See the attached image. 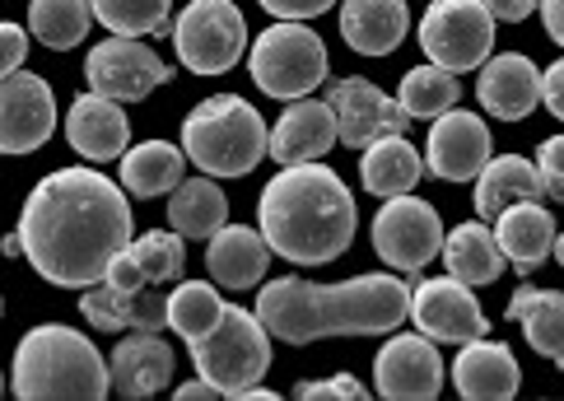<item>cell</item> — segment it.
I'll use <instances>...</instances> for the list:
<instances>
[{
	"label": "cell",
	"mask_w": 564,
	"mask_h": 401,
	"mask_svg": "<svg viewBox=\"0 0 564 401\" xmlns=\"http://www.w3.org/2000/svg\"><path fill=\"white\" fill-rule=\"evenodd\" d=\"M453 388L462 397H486V401L518 397V388H522L518 355L503 346V340H490V336L467 340L453 359Z\"/></svg>",
	"instance_id": "obj_22"
},
{
	"label": "cell",
	"mask_w": 564,
	"mask_h": 401,
	"mask_svg": "<svg viewBox=\"0 0 564 401\" xmlns=\"http://www.w3.org/2000/svg\"><path fill=\"white\" fill-rule=\"evenodd\" d=\"M411 10L406 0H340V37L359 56H388L406 43Z\"/></svg>",
	"instance_id": "obj_24"
},
{
	"label": "cell",
	"mask_w": 564,
	"mask_h": 401,
	"mask_svg": "<svg viewBox=\"0 0 564 401\" xmlns=\"http://www.w3.org/2000/svg\"><path fill=\"white\" fill-rule=\"evenodd\" d=\"M411 323L438 346H467L476 336H490L480 299L471 294V285H462L453 275L411 285Z\"/></svg>",
	"instance_id": "obj_12"
},
{
	"label": "cell",
	"mask_w": 564,
	"mask_h": 401,
	"mask_svg": "<svg viewBox=\"0 0 564 401\" xmlns=\"http://www.w3.org/2000/svg\"><path fill=\"white\" fill-rule=\"evenodd\" d=\"M267 122L261 112L238 94H215L196 104L183 122L187 159L210 177H248L267 159Z\"/></svg>",
	"instance_id": "obj_5"
},
{
	"label": "cell",
	"mask_w": 564,
	"mask_h": 401,
	"mask_svg": "<svg viewBox=\"0 0 564 401\" xmlns=\"http://www.w3.org/2000/svg\"><path fill=\"white\" fill-rule=\"evenodd\" d=\"M173 66L159 52H150L140 37H122L112 33L108 43H98L85 56V79L94 94L117 98V104H140L145 94H154L159 85H169Z\"/></svg>",
	"instance_id": "obj_11"
},
{
	"label": "cell",
	"mask_w": 564,
	"mask_h": 401,
	"mask_svg": "<svg viewBox=\"0 0 564 401\" xmlns=\"http://www.w3.org/2000/svg\"><path fill=\"white\" fill-rule=\"evenodd\" d=\"M0 392H6V373H0Z\"/></svg>",
	"instance_id": "obj_47"
},
{
	"label": "cell",
	"mask_w": 564,
	"mask_h": 401,
	"mask_svg": "<svg viewBox=\"0 0 564 401\" xmlns=\"http://www.w3.org/2000/svg\"><path fill=\"white\" fill-rule=\"evenodd\" d=\"M509 317L522 327L536 355H546L555 369H564V294L560 290L518 285L509 299Z\"/></svg>",
	"instance_id": "obj_27"
},
{
	"label": "cell",
	"mask_w": 564,
	"mask_h": 401,
	"mask_svg": "<svg viewBox=\"0 0 564 401\" xmlns=\"http://www.w3.org/2000/svg\"><path fill=\"white\" fill-rule=\"evenodd\" d=\"M536 173H541V187H546V196L564 201V136L541 140V150H536Z\"/></svg>",
	"instance_id": "obj_37"
},
{
	"label": "cell",
	"mask_w": 564,
	"mask_h": 401,
	"mask_svg": "<svg viewBox=\"0 0 564 401\" xmlns=\"http://www.w3.org/2000/svg\"><path fill=\"white\" fill-rule=\"evenodd\" d=\"M373 252L397 275H420L443 252V219L420 196H388L373 215Z\"/></svg>",
	"instance_id": "obj_10"
},
{
	"label": "cell",
	"mask_w": 564,
	"mask_h": 401,
	"mask_svg": "<svg viewBox=\"0 0 564 401\" xmlns=\"http://www.w3.org/2000/svg\"><path fill=\"white\" fill-rule=\"evenodd\" d=\"M206 271L219 290H252L267 280L271 267V243L261 238V229L248 225H225L219 234L206 238Z\"/></svg>",
	"instance_id": "obj_23"
},
{
	"label": "cell",
	"mask_w": 564,
	"mask_h": 401,
	"mask_svg": "<svg viewBox=\"0 0 564 401\" xmlns=\"http://www.w3.org/2000/svg\"><path fill=\"white\" fill-rule=\"evenodd\" d=\"M127 252L135 257L140 275L150 280V285H169V280H183L187 271V248H183V234L177 229H150L127 243Z\"/></svg>",
	"instance_id": "obj_36"
},
{
	"label": "cell",
	"mask_w": 564,
	"mask_h": 401,
	"mask_svg": "<svg viewBox=\"0 0 564 401\" xmlns=\"http://www.w3.org/2000/svg\"><path fill=\"white\" fill-rule=\"evenodd\" d=\"M332 145H340L332 104H322V98H294V104L280 112V122L271 127L267 154L280 169H290V164H317Z\"/></svg>",
	"instance_id": "obj_18"
},
{
	"label": "cell",
	"mask_w": 564,
	"mask_h": 401,
	"mask_svg": "<svg viewBox=\"0 0 564 401\" xmlns=\"http://www.w3.org/2000/svg\"><path fill=\"white\" fill-rule=\"evenodd\" d=\"M462 98V85H457V71L448 66H415L406 71V79H401V94L397 104L406 108L411 122H434V117H443L448 108H457Z\"/></svg>",
	"instance_id": "obj_32"
},
{
	"label": "cell",
	"mask_w": 564,
	"mask_h": 401,
	"mask_svg": "<svg viewBox=\"0 0 564 401\" xmlns=\"http://www.w3.org/2000/svg\"><path fill=\"white\" fill-rule=\"evenodd\" d=\"M490 164V127L486 117L448 108L430 122L425 140V169L443 183H471V177Z\"/></svg>",
	"instance_id": "obj_16"
},
{
	"label": "cell",
	"mask_w": 564,
	"mask_h": 401,
	"mask_svg": "<svg viewBox=\"0 0 564 401\" xmlns=\"http://www.w3.org/2000/svg\"><path fill=\"white\" fill-rule=\"evenodd\" d=\"M536 10H541V24H546L551 43L564 47V0H536Z\"/></svg>",
	"instance_id": "obj_44"
},
{
	"label": "cell",
	"mask_w": 564,
	"mask_h": 401,
	"mask_svg": "<svg viewBox=\"0 0 564 401\" xmlns=\"http://www.w3.org/2000/svg\"><path fill=\"white\" fill-rule=\"evenodd\" d=\"M177 62L192 75H225L248 52V24L234 0H192L173 24Z\"/></svg>",
	"instance_id": "obj_8"
},
{
	"label": "cell",
	"mask_w": 564,
	"mask_h": 401,
	"mask_svg": "<svg viewBox=\"0 0 564 401\" xmlns=\"http://www.w3.org/2000/svg\"><path fill=\"white\" fill-rule=\"evenodd\" d=\"M29 267L56 290H89L131 243L127 192L98 169H56L37 183L19 215Z\"/></svg>",
	"instance_id": "obj_1"
},
{
	"label": "cell",
	"mask_w": 564,
	"mask_h": 401,
	"mask_svg": "<svg viewBox=\"0 0 564 401\" xmlns=\"http://www.w3.org/2000/svg\"><path fill=\"white\" fill-rule=\"evenodd\" d=\"M89 24H94L89 0H33L29 6V33L52 52L79 47Z\"/></svg>",
	"instance_id": "obj_33"
},
{
	"label": "cell",
	"mask_w": 564,
	"mask_h": 401,
	"mask_svg": "<svg viewBox=\"0 0 564 401\" xmlns=\"http://www.w3.org/2000/svg\"><path fill=\"white\" fill-rule=\"evenodd\" d=\"M0 313H6V299H0Z\"/></svg>",
	"instance_id": "obj_48"
},
{
	"label": "cell",
	"mask_w": 564,
	"mask_h": 401,
	"mask_svg": "<svg viewBox=\"0 0 564 401\" xmlns=\"http://www.w3.org/2000/svg\"><path fill=\"white\" fill-rule=\"evenodd\" d=\"M546 187H541V173H536V159H522V154H490V164L476 173V215L480 219H495L499 210L518 206V201H541Z\"/></svg>",
	"instance_id": "obj_26"
},
{
	"label": "cell",
	"mask_w": 564,
	"mask_h": 401,
	"mask_svg": "<svg viewBox=\"0 0 564 401\" xmlns=\"http://www.w3.org/2000/svg\"><path fill=\"white\" fill-rule=\"evenodd\" d=\"M29 62V33L24 24H0V79L14 75V71H24Z\"/></svg>",
	"instance_id": "obj_38"
},
{
	"label": "cell",
	"mask_w": 564,
	"mask_h": 401,
	"mask_svg": "<svg viewBox=\"0 0 564 401\" xmlns=\"http://www.w3.org/2000/svg\"><path fill=\"white\" fill-rule=\"evenodd\" d=\"M541 104H546L560 117V122H564V56H560V62L546 75H541Z\"/></svg>",
	"instance_id": "obj_42"
},
{
	"label": "cell",
	"mask_w": 564,
	"mask_h": 401,
	"mask_svg": "<svg viewBox=\"0 0 564 401\" xmlns=\"http://www.w3.org/2000/svg\"><path fill=\"white\" fill-rule=\"evenodd\" d=\"M169 225L183 238H210L229 225V196L215 177H183L169 192Z\"/></svg>",
	"instance_id": "obj_31"
},
{
	"label": "cell",
	"mask_w": 564,
	"mask_h": 401,
	"mask_svg": "<svg viewBox=\"0 0 564 401\" xmlns=\"http://www.w3.org/2000/svg\"><path fill=\"white\" fill-rule=\"evenodd\" d=\"M14 397H108L112 373L98 346L62 323H43L19 336L14 346Z\"/></svg>",
	"instance_id": "obj_4"
},
{
	"label": "cell",
	"mask_w": 564,
	"mask_h": 401,
	"mask_svg": "<svg viewBox=\"0 0 564 401\" xmlns=\"http://www.w3.org/2000/svg\"><path fill=\"white\" fill-rule=\"evenodd\" d=\"M443 262H448V275L462 280V285H495L503 271V248L495 229L486 225H457L453 234H443Z\"/></svg>",
	"instance_id": "obj_30"
},
{
	"label": "cell",
	"mask_w": 564,
	"mask_h": 401,
	"mask_svg": "<svg viewBox=\"0 0 564 401\" xmlns=\"http://www.w3.org/2000/svg\"><path fill=\"white\" fill-rule=\"evenodd\" d=\"M327 104L336 112L340 145H350V150H365V145H373V140H382V136H406V127H411L406 108H401L397 98H388L365 75L336 79L332 94H327Z\"/></svg>",
	"instance_id": "obj_14"
},
{
	"label": "cell",
	"mask_w": 564,
	"mask_h": 401,
	"mask_svg": "<svg viewBox=\"0 0 564 401\" xmlns=\"http://www.w3.org/2000/svg\"><path fill=\"white\" fill-rule=\"evenodd\" d=\"M104 280H112V285H122V290H140V285H150V280L145 275H140V267H135V257L122 248V252H117L112 257V262H108V275Z\"/></svg>",
	"instance_id": "obj_41"
},
{
	"label": "cell",
	"mask_w": 564,
	"mask_h": 401,
	"mask_svg": "<svg viewBox=\"0 0 564 401\" xmlns=\"http://www.w3.org/2000/svg\"><path fill=\"white\" fill-rule=\"evenodd\" d=\"M56 131L52 85L33 71H14L0 79V154H33Z\"/></svg>",
	"instance_id": "obj_13"
},
{
	"label": "cell",
	"mask_w": 564,
	"mask_h": 401,
	"mask_svg": "<svg viewBox=\"0 0 564 401\" xmlns=\"http://www.w3.org/2000/svg\"><path fill=\"white\" fill-rule=\"evenodd\" d=\"M495 14L480 0H434L420 19V47L434 66L480 71L495 56Z\"/></svg>",
	"instance_id": "obj_9"
},
{
	"label": "cell",
	"mask_w": 564,
	"mask_h": 401,
	"mask_svg": "<svg viewBox=\"0 0 564 401\" xmlns=\"http://www.w3.org/2000/svg\"><path fill=\"white\" fill-rule=\"evenodd\" d=\"M551 257H555V262L564 267V234H555V248H551Z\"/></svg>",
	"instance_id": "obj_46"
},
{
	"label": "cell",
	"mask_w": 564,
	"mask_h": 401,
	"mask_svg": "<svg viewBox=\"0 0 564 401\" xmlns=\"http://www.w3.org/2000/svg\"><path fill=\"white\" fill-rule=\"evenodd\" d=\"M476 98L499 122H522L541 104V71L522 52H499L480 66Z\"/></svg>",
	"instance_id": "obj_20"
},
{
	"label": "cell",
	"mask_w": 564,
	"mask_h": 401,
	"mask_svg": "<svg viewBox=\"0 0 564 401\" xmlns=\"http://www.w3.org/2000/svg\"><path fill=\"white\" fill-rule=\"evenodd\" d=\"M359 173H365V192L369 196H406L415 192V183L425 177V159L411 145L406 136H382L373 145H365L359 159Z\"/></svg>",
	"instance_id": "obj_29"
},
{
	"label": "cell",
	"mask_w": 564,
	"mask_h": 401,
	"mask_svg": "<svg viewBox=\"0 0 564 401\" xmlns=\"http://www.w3.org/2000/svg\"><path fill=\"white\" fill-rule=\"evenodd\" d=\"M257 6L275 19H317V14H327L336 0H257Z\"/></svg>",
	"instance_id": "obj_40"
},
{
	"label": "cell",
	"mask_w": 564,
	"mask_h": 401,
	"mask_svg": "<svg viewBox=\"0 0 564 401\" xmlns=\"http://www.w3.org/2000/svg\"><path fill=\"white\" fill-rule=\"evenodd\" d=\"M200 397H225V392H219L210 378H200V373H196V383H183V388H177V401H200Z\"/></svg>",
	"instance_id": "obj_45"
},
{
	"label": "cell",
	"mask_w": 564,
	"mask_h": 401,
	"mask_svg": "<svg viewBox=\"0 0 564 401\" xmlns=\"http://www.w3.org/2000/svg\"><path fill=\"white\" fill-rule=\"evenodd\" d=\"M89 10L108 33L122 37L173 33V0H89Z\"/></svg>",
	"instance_id": "obj_35"
},
{
	"label": "cell",
	"mask_w": 564,
	"mask_h": 401,
	"mask_svg": "<svg viewBox=\"0 0 564 401\" xmlns=\"http://www.w3.org/2000/svg\"><path fill=\"white\" fill-rule=\"evenodd\" d=\"M294 397H359V401H365L369 388L359 383L355 373H336V378H313V383H299Z\"/></svg>",
	"instance_id": "obj_39"
},
{
	"label": "cell",
	"mask_w": 564,
	"mask_h": 401,
	"mask_svg": "<svg viewBox=\"0 0 564 401\" xmlns=\"http://www.w3.org/2000/svg\"><path fill=\"white\" fill-rule=\"evenodd\" d=\"M248 71L261 94L285 104V98H308L322 79H327L332 56H327V43H322L304 19H280V24H271L252 43Z\"/></svg>",
	"instance_id": "obj_7"
},
{
	"label": "cell",
	"mask_w": 564,
	"mask_h": 401,
	"mask_svg": "<svg viewBox=\"0 0 564 401\" xmlns=\"http://www.w3.org/2000/svg\"><path fill=\"white\" fill-rule=\"evenodd\" d=\"M225 308L229 304L219 299V285H210V280H183V285L169 294V327L192 346V340L215 332Z\"/></svg>",
	"instance_id": "obj_34"
},
{
	"label": "cell",
	"mask_w": 564,
	"mask_h": 401,
	"mask_svg": "<svg viewBox=\"0 0 564 401\" xmlns=\"http://www.w3.org/2000/svg\"><path fill=\"white\" fill-rule=\"evenodd\" d=\"M173 346L159 340V332H127L122 346L108 355L112 392L122 397H154L173 383Z\"/></svg>",
	"instance_id": "obj_21"
},
{
	"label": "cell",
	"mask_w": 564,
	"mask_h": 401,
	"mask_svg": "<svg viewBox=\"0 0 564 401\" xmlns=\"http://www.w3.org/2000/svg\"><path fill=\"white\" fill-rule=\"evenodd\" d=\"M117 173H122V192L135 201L169 196L187 177V150H177L173 140H145V145L122 154Z\"/></svg>",
	"instance_id": "obj_28"
},
{
	"label": "cell",
	"mask_w": 564,
	"mask_h": 401,
	"mask_svg": "<svg viewBox=\"0 0 564 401\" xmlns=\"http://www.w3.org/2000/svg\"><path fill=\"white\" fill-rule=\"evenodd\" d=\"M187 350H192L196 373L210 378L225 397L248 392L271 369V332H267V323L257 317V308L248 313L238 304H229L225 317L215 323V332L192 340Z\"/></svg>",
	"instance_id": "obj_6"
},
{
	"label": "cell",
	"mask_w": 564,
	"mask_h": 401,
	"mask_svg": "<svg viewBox=\"0 0 564 401\" xmlns=\"http://www.w3.org/2000/svg\"><path fill=\"white\" fill-rule=\"evenodd\" d=\"M261 238L285 262L327 267L355 243V196L327 164H290L261 192Z\"/></svg>",
	"instance_id": "obj_3"
},
{
	"label": "cell",
	"mask_w": 564,
	"mask_h": 401,
	"mask_svg": "<svg viewBox=\"0 0 564 401\" xmlns=\"http://www.w3.org/2000/svg\"><path fill=\"white\" fill-rule=\"evenodd\" d=\"M79 313L98 332H164L169 327V299L154 294L150 285L122 290L112 280L79 290Z\"/></svg>",
	"instance_id": "obj_17"
},
{
	"label": "cell",
	"mask_w": 564,
	"mask_h": 401,
	"mask_svg": "<svg viewBox=\"0 0 564 401\" xmlns=\"http://www.w3.org/2000/svg\"><path fill=\"white\" fill-rule=\"evenodd\" d=\"M443 355H438V340H430L425 332H406V336H392L388 346L373 355V388L378 397H411V401H425L443 392Z\"/></svg>",
	"instance_id": "obj_15"
},
{
	"label": "cell",
	"mask_w": 564,
	"mask_h": 401,
	"mask_svg": "<svg viewBox=\"0 0 564 401\" xmlns=\"http://www.w3.org/2000/svg\"><path fill=\"white\" fill-rule=\"evenodd\" d=\"M66 140L79 159L89 164H108V159H122L127 154V140H131V127H127V112L117 98H104V94H79L70 112H66Z\"/></svg>",
	"instance_id": "obj_19"
},
{
	"label": "cell",
	"mask_w": 564,
	"mask_h": 401,
	"mask_svg": "<svg viewBox=\"0 0 564 401\" xmlns=\"http://www.w3.org/2000/svg\"><path fill=\"white\" fill-rule=\"evenodd\" d=\"M555 219L541 201H518V206L495 215V238L503 248V262H513L518 275H532L555 248Z\"/></svg>",
	"instance_id": "obj_25"
},
{
	"label": "cell",
	"mask_w": 564,
	"mask_h": 401,
	"mask_svg": "<svg viewBox=\"0 0 564 401\" xmlns=\"http://www.w3.org/2000/svg\"><path fill=\"white\" fill-rule=\"evenodd\" d=\"M490 14H495V24H518V19H528L536 10V0H480Z\"/></svg>",
	"instance_id": "obj_43"
},
{
	"label": "cell",
	"mask_w": 564,
	"mask_h": 401,
	"mask_svg": "<svg viewBox=\"0 0 564 401\" xmlns=\"http://www.w3.org/2000/svg\"><path fill=\"white\" fill-rule=\"evenodd\" d=\"M257 317L285 346H313L327 336H388L411 317V285L397 271L355 275L340 285L280 275L257 290Z\"/></svg>",
	"instance_id": "obj_2"
}]
</instances>
